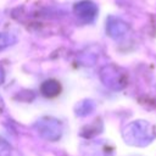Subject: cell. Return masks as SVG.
I'll return each mask as SVG.
<instances>
[{
	"label": "cell",
	"mask_w": 156,
	"mask_h": 156,
	"mask_svg": "<svg viewBox=\"0 0 156 156\" xmlns=\"http://www.w3.org/2000/svg\"><path fill=\"white\" fill-rule=\"evenodd\" d=\"M126 133L129 135L127 138L128 143L138 146L147 145L155 138V130L152 126L145 121H136L129 124L126 129Z\"/></svg>",
	"instance_id": "1"
},
{
	"label": "cell",
	"mask_w": 156,
	"mask_h": 156,
	"mask_svg": "<svg viewBox=\"0 0 156 156\" xmlns=\"http://www.w3.org/2000/svg\"><path fill=\"white\" fill-rule=\"evenodd\" d=\"M45 85H48V90H44V95L45 96H49V98H54V96H57L60 94V90H61V87L57 82H52V80H48L45 82Z\"/></svg>",
	"instance_id": "2"
}]
</instances>
